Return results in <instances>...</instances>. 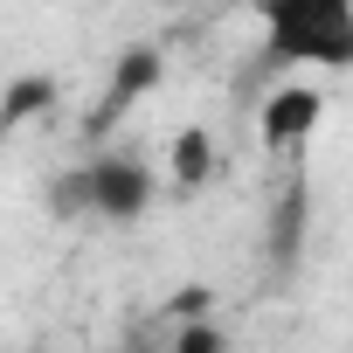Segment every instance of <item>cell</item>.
Returning a JSON list of instances; mask_svg holds the SVG:
<instances>
[{
    "mask_svg": "<svg viewBox=\"0 0 353 353\" xmlns=\"http://www.w3.org/2000/svg\"><path fill=\"white\" fill-rule=\"evenodd\" d=\"M152 194H159V181H152V166L139 152L111 145V152H90L83 159V201H90L97 222H118L125 229V222H139L152 208Z\"/></svg>",
    "mask_w": 353,
    "mask_h": 353,
    "instance_id": "cell-2",
    "label": "cell"
},
{
    "mask_svg": "<svg viewBox=\"0 0 353 353\" xmlns=\"http://www.w3.org/2000/svg\"><path fill=\"white\" fill-rule=\"evenodd\" d=\"M215 132L208 125H181L173 132V145H166V173H173V188H201L208 173H215Z\"/></svg>",
    "mask_w": 353,
    "mask_h": 353,
    "instance_id": "cell-6",
    "label": "cell"
},
{
    "mask_svg": "<svg viewBox=\"0 0 353 353\" xmlns=\"http://www.w3.org/2000/svg\"><path fill=\"white\" fill-rule=\"evenodd\" d=\"M263 56L277 70H353V8L346 0H263Z\"/></svg>",
    "mask_w": 353,
    "mask_h": 353,
    "instance_id": "cell-1",
    "label": "cell"
},
{
    "mask_svg": "<svg viewBox=\"0 0 353 353\" xmlns=\"http://www.w3.org/2000/svg\"><path fill=\"white\" fill-rule=\"evenodd\" d=\"M159 77H166V56L159 49H145V42H132V49H118V63H111V83H104V104H97V118H90V139H104L132 104H145L152 90H159Z\"/></svg>",
    "mask_w": 353,
    "mask_h": 353,
    "instance_id": "cell-3",
    "label": "cell"
},
{
    "mask_svg": "<svg viewBox=\"0 0 353 353\" xmlns=\"http://www.w3.org/2000/svg\"><path fill=\"white\" fill-rule=\"evenodd\" d=\"M42 104H56V83H49V77H21L8 97H0V125H21V118H35Z\"/></svg>",
    "mask_w": 353,
    "mask_h": 353,
    "instance_id": "cell-8",
    "label": "cell"
},
{
    "mask_svg": "<svg viewBox=\"0 0 353 353\" xmlns=\"http://www.w3.org/2000/svg\"><path fill=\"white\" fill-rule=\"evenodd\" d=\"M305 229H312V188L291 181V188L277 194V208H270V263H277V270H298Z\"/></svg>",
    "mask_w": 353,
    "mask_h": 353,
    "instance_id": "cell-5",
    "label": "cell"
},
{
    "mask_svg": "<svg viewBox=\"0 0 353 353\" xmlns=\"http://www.w3.org/2000/svg\"><path fill=\"white\" fill-rule=\"evenodd\" d=\"M319 118H325L319 83H277V90L256 104V139H263L270 152H291V145H305V139L319 132Z\"/></svg>",
    "mask_w": 353,
    "mask_h": 353,
    "instance_id": "cell-4",
    "label": "cell"
},
{
    "mask_svg": "<svg viewBox=\"0 0 353 353\" xmlns=\"http://www.w3.org/2000/svg\"><path fill=\"white\" fill-rule=\"evenodd\" d=\"M166 353H236V346H229V339H222L215 325H188L181 339H173V346H166Z\"/></svg>",
    "mask_w": 353,
    "mask_h": 353,
    "instance_id": "cell-9",
    "label": "cell"
},
{
    "mask_svg": "<svg viewBox=\"0 0 353 353\" xmlns=\"http://www.w3.org/2000/svg\"><path fill=\"white\" fill-rule=\"evenodd\" d=\"M42 201H49V215H56V222H90V201H83V166H63L56 181H49V194H42Z\"/></svg>",
    "mask_w": 353,
    "mask_h": 353,
    "instance_id": "cell-7",
    "label": "cell"
}]
</instances>
